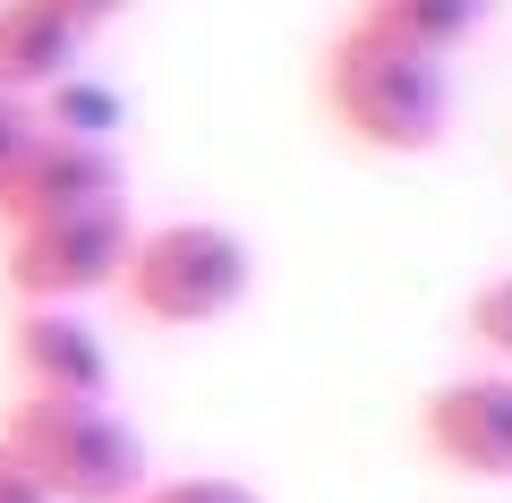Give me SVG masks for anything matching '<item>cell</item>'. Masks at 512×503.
Listing matches in <instances>:
<instances>
[{
	"mask_svg": "<svg viewBox=\"0 0 512 503\" xmlns=\"http://www.w3.org/2000/svg\"><path fill=\"white\" fill-rule=\"evenodd\" d=\"M35 145V103H18V94H0V180H9V162Z\"/></svg>",
	"mask_w": 512,
	"mask_h": 503,
	"instance_id": "cell-13",
	"label": "cell"
},
{
	"mask_svg": "<svg viewBox=\"0 0 512 503\" xmlns=\"http://www.w3.org/2000/svg\"><path fill=\"white\" fill-rule=\"evenodd\" d=\"M419 444L436 469L470 486H512V376L478 367V376H444L419 401Z\"/></svg>",
	"mask_w": 512,
	"mask_h": 503,
	"instance_id": "cell-5",
	"label": "cell"
},
{
	"mask_svg": "<svg viewBox=\"0 0 512 503\" xmlns=\"http://www.w3.org/2000/svg\"><path fill=\"white\" fill-rule=\"evenodd\" d=\"M487 18H495V0H359L350 9V26L402 43V52H427V60H453Z\"/></svg>",
	"mask_w": 512,
	"mask_h": 503,
	"instance_id": "cell-9",
	"label": "cell"
},
{
	"mask_svg": "<svg viewBox=\"0 0 512 503\" xmlns=\"http://www.w3.org/2000/svg\"><path fill=\"white\" fill-rule=\"evenodd\" d=\"M94 205H120V154L94 145V137H60V128L35 120V145L0 180V231H35V222L94 214Z\"/></svg>",
	"mask_w": 512,
	"mask_h": 503,
	"instance_id": "cell-6",
	"label": "cell"
},
{
	"mask_svg": "<svg viewBox=\"0 0 512 503\" xmlns=\"http://www.w3.org/2000/svg\"><path fill=\"white\" fill-rule=\"evenodd\" d=\"M0 503H52V495L18 469V452H9V444H0Z\"/></svg>",
	"mask_w": 512,
	"mask_h": 503,
	"instance_id": "cell-14",
	"label": "cell"
},
{
	"mask_svg": "<svg viewBox=\"0 0 512 503\" xmlns=\"http://www.w3.org/2000/svg\"><path fill=\"white\" fill-rule=\"evenodd\" d=\"M128 503H265V495L231 469H180V478H146Z\"/></svg>",
	"mask_w": 512,
	"mask_h": 503,
	"instance_id": "cell-12",
	"label": "cell"
},
{
	"mask_svg": "<svg viewBox=\"0 0 512 503\" xmlns=\"http://www.w3.org/2000/svg\"><path fill=\"white\" fill-rule=\"evenodd\" d=\"M461 342H470L487 367L512 376V273H495V282H478L470 299H461Z\"/></svg>",
	"mask_w": 512,
	"mask_h": 503,
	"instance_id": "cell-11",
	"label": "cell"
},
{
	"mask_svg": "<svg viewBox=\"0 0 512 503\" xmlns=\"http://www.w3.org/2000/svg\"><path fill=\"white\" fill-rule=\"evenodd\" d=\"M35 120L60 128V137H94V145H111V128H120V94L94 86V77H60L52 94H35Z\"/></svg>",
	"mask_w": 512,
	"mask_h": 503,
	"instance_id": "cell-10",
	"label": "cell"
},
{
	"mask_svg": "<svg viewBox=\"0 0 512 503\" xmlns=\"http://www.w3.org/2000/svg\"><path fill=\"white\" fill-rule=\"evenodd\" d=\"M77 60H86V26L77 18H60L43 0H0V94L35 103L60 77H77Z\"/></svg>",
	"mask_w": 512,
	"mask_h": 503,
	"instance_id": "cell-8",
	"label": "cell"
},
{
	"mask_svg": "<svg viewBox=\"0 0 512 503\" xmlns=\"http://www.w3.org/2000/svg\"><path fill=\"white\" fill-rule=\"evenodd\" d=\"M120 307L128 316L163 324V333H197V324H222L248 307L256 290V248L231 231V222H205V214H180V222H146L128 239V265H120Z\"/></svg>",
	"mask_w": 512,
	"mask_h": 503,
	"instance_id": "cell-2",
	"label": "cell"
},
{
	"mask_svg": "<svg viewBox=\"0 0 512 503\" xmlns=\"http://www.w3.org/2000/svg\"><path fill=\"white\" fill-rule=\"evenodd\" d=\"M0 444L18 452V469L52 503H128L137 486L154 478V469H146V435L128 427L111 401L18 393L9 410H0Z\"/></svg>",
	"mask_w": 512,
	"mask_h": 503,
	"instance_id": "cell-3",
	"label": "cell"
},
{
	"mask_svg": "<svg viewBox=\"0 0 512 503\" xmlns=\"http://www.w3.org/2000/svg\"><path fill=\"white\" fill-rule=\"evenodd\" d=\"M128 239H137V222L120 205L60 214V222H35V231H0V282L18 307H86L94 290L120 282Z\"/></svg>",
	"mask_w": 512,
	"mask_h": 503,
	"instance_id": "cell-4",
	"label": "cell"
},
{
	"mask_svg": "<svg viewBox=\"0 0 512 503\" xmlns=\"http://www.w3.org/2000/svg\"><path fill=\"white\" fill-rule=\"evenodd\" d=\"M43 9H60V18H77V26L94 35V26H111V18H120L128 0H43Z\"/></svg>",
	"mask_w": 512,
	"mask_h": 503,
	"instance_id": "cell-15",
	"label": "cell"
},
{
	"mask_svg": "<svg viewBox=\"0 0 512 503\" xmlns=\"http://www.w3.org/2000/svg\"><path fill=\"white\" fill-rule=\"evenodd\" d=\"M316 94H325L333 128H342L359 154H384V162L436 154L444 120H453V77H444V60L402 52V43L367 35V26H350V18H342V35L325 43V60H316Z\"/></svg>",
	"mask_w": 512,
	"mask_h": 503,
	"instance_id": "cell-1",
	"label": "cell"
},
{
	"mask_svg": "<svg viewBox=\"0 0 512 503\" xmlns=\"http://www.w3.org/2000/svg\"><path fill=\"white\" fill-rule=\"evenodd\" d=\"M9 367L18 393L43 401H111V342L86 307H18L9 316Z\"/></svg>",
	"mask_w": 512,
	"mask_h": 503,
	"instance_id": "cell-7",
	"label": "cell"
}]
</instances>
